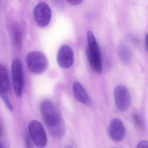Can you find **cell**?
<instances>
[{
	"mask_svg": "<svg viewBox=\"0 0 148 148\" xmlns=\"http://www.w3.org/2000/svg\"><path fill=\"white\" fill-rule=\"evenodd\" d=\"M67 2L73 5H80L82 3V1L80 0H71V1H67Z\"/></svg>",
	"mask_w": 148,
	"mask_h": 148,
	"instance_id": "ac0fdd59",
	"label": "cell"
},
{
	"mask_svg": "<svg viewBox=\"0 0 148 148\" xmlns=\"http://www.w3.org/2000/svg\"><path fill=\"white\" fill-rule=\"evenodd\" d=\"M115 103L118 110L122 112L126 111L131 105L130 94L127 88L123 85H119L114 90Z\"/></svg>",
	"mask_w": 148,
	"mask_h": 148,
	"instance_id": "8992f818",
	"label": "cell"
},
{
	"mask_svg": "<svg viewBox=\"0 0 148 148\" xmlns=\"http://www.w3.org/2000/svg\"><path fill=\"white\" fill-rule=\"evenodd\" d=\"M118 53L119 59L123 62H128L131 59V51L130 48L125 44L120 46Z\"/></svg>",
	"mask_w": 148,
	"mask_h": 148,
	"instance_id": "7c38bea8",
	"label": "cell"
},
{
	"mask_svg": "<svg viewBox=\"0 0 148 148\" xmlns=\"http://www.w3.org/2000/svg\"><path fill=\"white\" fill-rule=\"evenodd\" d=\"M30 135L28 134L26 138V146L27 148H33L32 145V138H31Z\"/></svg>",
	"mask_w": 148,
	"mask_h": 148,
	"instance_id": "2e32d148",
	"label": "cell"
},
{
	"mask_svg": "<svg viewBox=\"0 0 148 148\" xmlns=\"http://www.w3.org/2000/svg\"><path fill=\"white\" fill-rule=\"evenodd\" d=\"M0 148H8L4 144V143H2V142H1V147Z\"/></svg>",
	"mask_w": 148,
	"mask_h": 148,
	"instance_id": "ffe728a7",
	"label": "cell"
},
{
	"mask_svg": "<svg viewBox=\"0 0 148 148\" xmlns=\"http://www.w3.org/2000/svg\"><path fill=\"white\" fill-rule=\"evenodd\" d=\"M34 15L36 23L40 27L47 26L51 18V11L50 7L45 2L38 3L34 8Z\"/></svg>",
	"mask_w": 148,
	"mask_h": 148,
	"instance_id": "52a82bcc",
	"label": "cell"
},
{
	"mask_svg": "<svg viewBox=\"0 0 148 148\" xmlns=\"http://www.w3.org/2000/svg\"><path fill=\"white\" fill-rule=\"evenodd\" d=\"M87 55L90 66L95 72L100 73L102 69L100 50L95 36L91 31L87 32Z\"/></svg>",
	"mask_w": 148,
	"mask_h": 148,
	"instance_id": "6da1fadb",
	"label": "cell"
},
{
	"mask_svg": "<svg viewBox=\"0 0 148 148\" xmlns=\"http://www.w3.org/2000/svg\"><path fill=\"white\" fill-rule=\"evenodd\" d=\"M145 46H146V48L147 51H148V33L147 34L145 38Z\"/></svg>",
	"mask_w": 148,
	"mask_h": 148,
	"instance_id": "d6986e66",
	"label": "cell"
},
{
	"mask_svg": "<svg viewBox=\"0 0 148 148\" xmlns=\"http://www.w3.org/2000/svg\"></svg>",
	"mask_w": 148,
	"mask_h": 148,
	"instance_id": "7402d4cb",
	"label": "cell"
},
{
	"mask_svg": "<svg viewBox=\"0 0 148 148\" xmlns=\"http://www.w3.org/2000/svg\"><path fill=\"white\" fill-rule=\"evenodd\" d=\"M132 120L134 124L138 128H142L143 126V122L140 116L136 113H134L132 116Z\"/></svg>",
	"mask_w": 148,
	"mask_h": 148,
	"instance_id": "5bb4252c",
	"label": "cell"
},
{
	"mask_svg": "<svg viewBox=\"0 0 148 148\" xmlns=\"http://www.w3.org/2000/svg\"><path fill=\"white\" fill-rule=\"evenodd\" d=\"M12 72L14 92L18 97H21L24 88V74L22 64L18 59L13 62Z\"/></svg>",
	"mask_w": 148,
	"mask_h": 148,
	"instance_id": "5b68a950",
	"label": "cell"
},
{
	"mask_svg": "<svg viewBox=\"0 0 148 148\" xmlns=\"http://www.w3.org/2000/svg\"><path fill=\"white\" fill-rule=\"evenodd\" d=\"M74 59V53L70 46L63 45L60 47L57 56V61L60 67L64 69L70 68L73 64Z\"/></svg>",
	"mask_w": 148,
	"mask_h": 148,
	"instance_id": "ba28073f",
	"label": "cell"
},
{
	"mask_svg": "<svg viewBox=\"0 0 148 148\" xmlns=\"http://www.w3.org/2000/svg\"><path fill=\"white\" fill-rule=\"evenodd\" d=\"M40 112L44 122L50 130L60 124L58 111L51 101L48 100L43 101L40 105Z\"/></svg>",
	"mask_w": 148,
	"mask_h": 148,
	"instance_id": "3957f363",
	"label": "cell"
},
{
	"mask_svg": "<svg viewBox=\"0 0 148 148\" xmlns=\"http://www.w3.org/2000/svg\"><path fill=\"white\" fill-rule=\"evenodd\" d=\"M0 96L1 97V99L2 100L4 101L5 104L6 106H7L8 109L10 110V111H12L13 106L9 100V98H8V94H3V93H0Z\"/></svg>",
	"mask_w": 148,
	"mask_h": 148,
	"instance_id": "9a60e30c",
	"label": "cell"
},
{
	"mask_svg": "<svg viewBox=\"0 0 148 148\" xmlns=\"http://www.w3.org/2000/svg\"><path fill=\"white\" fill-rule=\"evenodd\" d=\"M10 89L9 79L5 66H0V93L8 94Z\"/></svg>",
	"mask_w": 148,
	"mask_h": 148,
	"instance_id": "8fae6325",
	"label": "cell"
},
{
	"mask_svg": "<svg viewBox=\"0 0 148 148\" xmlns=\"http://www.w3.org/2000/svg\"><path fill=\"white\" fill-rule=\"evenodd\" d=\"M26 61L28 69L34 74H41L48 67L47 58L44 53L38 51L30 52L27 53Z\"/></svg>",
	"mask_w": 148,
	"mask_h": 148,
	"instance_id": "7a4b0ae2",
	"label": "cell"
},
{
	"mask_svg": "<svg viewBox=\"0 0 148 148\" xmlns=\"http://www.w3.org/2000/svg\"><path fill=\"white\" fill-rule=\"evenodd\" d=\"M137 148H148V141L143 140L139 142Z\"/></svg>",
	"mask_w": 148,
	"mask_h": 148,
	"instance_id": "e0dca14e",
	"label": "cell"
},
{
	"mask_svg": "<svg viewBox=\"0 0 148 148\" xmlns=\"http://www.w3.org/2000/svg\"><path fill=\"white\" fill-rule=\"evenodd\" d=\"M73 92L75 98L80 103L89 105L90 104L91 100L84 86L79 82H75L73 86Z\"/></svg>",
	"mask_w": 148,
	"mask_h": 148,
	"instance_id": "30bf717a",
	"label": "cell"
},
{
	"mask_svg": "<svg viewBox=\"0 0 148 148\" xmlns=\"http://www.w3.org/2000/svg\"><path fill=\"white\" fill-rule=\"evenodd\" d=\"M110 138L115 142L122 141L125 136V130L122 121L119 119H112L108 130Z\"/></svg>",
	"mask_w": 148,
	"mask_h": 148,
	"instance_id": "9c48e42d",
	"label": "cell"
},
{
	"mask_svg": "<svg viewBox=\"0 0 148 148\" xmlns=\"http://www.w3.org/2000/svg\"><path fill=\"white\" fill-rule=\"evenodd\" d=\"M68 148H74L73 147H72V146H69Z\"/></svg>",
	"mask_w": 148,
	"mask_h": 148,
	"instance_id": "44dd1931",
	"label": "cell"
},
{
	"mask_svg": "<svg viewBox=\"0 0 148 148\" xmlns=\"http://www.w3.org/2000/svg\"><path fill=\"white\" fill-rule=\"evenodd\" d=\"M28 129L29 135L35 145L39 148L46 147L47 143V136L40 122L32 120L29 123Z\"/></svg>",
	"mask_w": 148,
	"mask_h": 148,
	"instance_id": "277c9868",
	"label": "cell"
},
{
	"mask_svg": "<svg viewBox=\"0 0 148 148\" xmlns=\"http://www.w3.org/2000/svg\"><path fill=\"white\" fill-rule=\"evenodd\" d=\"M12 34L15 46L17 48H20L21 45V35L18 26L15 25L13 27Z\"/></svg>",
	"mask_w": 148,
	"mask_h": 148,
	"instance_id": "4fadbf2b",
	"label": "cell"
}]
</instances>
